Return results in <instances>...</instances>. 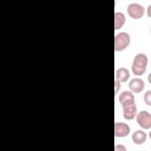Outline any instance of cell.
Returning <instances> with one entry per match:
<instances>
[{
  "mask_svg": "<svg viewBox=\"0 0 151 151\" xmlns=\"http://www.w3.org/2000/svg\"><path fill=\"white\" fill-rule=\"evenodd\" d=\"M146 14H147L149 18H151V5L147 6V8H146Z\"/></svg>",
  "mask_w": 151,
  "mask_h": 151,
  "instance_id": "9a60e30c",
  "label": "cell"
},
{
  "mask_svg": "<svg viewBox=\"0 0 151 151\" xmlns=\"http://www.w3.org/2000/svg\"><path fill=\"white\" fill-rule=\"evenodd\" d=\"M147 81L151 84V73H149V76H147Z\"/></svg>",
  "mask_w": 151,
  "mask_h": 151,
  "instance_id": "2e32d148",
  "label": "cell"
},
{
  "mask_svg": "<svg viewBox=\"0 0 151 151\" xmlns=\"http://www.w3.org/2000/svg\"><path fill=\"white\" fill-rule=\"evenodd\" d=\"M131 42L130 34L127 32H119L114 35V51L120 52L124 51Z\"/></svg>",
  "mask_w": 151,
  "mask_h": 151,
  "instance_id": "7a4b0ae2",
  "label": "cell"
},
{
  "mask_svg": "<svg viewBox=\"0 0 151 151\" xmlns=\"http://www.w3.org/2000/svg\"><path fill=\"white\" fill-rule=\"evenodd\" d=\"M123 107V117L126 119V120H132L133 118H136L138 111H137V106H136V103L133 104H127V105H124L122 106Z\"/></svg>",
  "mask_w": 151,
  "mask_h": 151,
  "instance_id": "52a82bcc",
  "label": "cell"
},
{
  "mask_svg": "<svg viewBox=\"0 0 151 151\" xmlns=\"http://www.w3.org/2000/svg\"><path fill=\"white\" fill-rule=\"evenodd\" d=\"M131 132L130 125L126 123H122V122H116L114 123V136L117 138H124L127 137Z\"/></svg>",
  "mask_w": 151,
  "mask_h": 151,
  "instance_id": "5b68a950",
  "label": "cell"
},
{
  "mask_svg": "<svg viewBox=\"0 0 151 151\" xmlns=\"http://www.w3.org/2000/svg\"><path fill=\"white\" fill-rule=\"evenodd\" d=\"M120 84H122V83H120L118 79H116V78H114V92H116V93H118V92H119Z\"/></svg>",
  "mask_w": 151,
  "mask_h": 151,
  "instance_id": "4fadbf2b",
  "label": "cell"
},
{
  "mask_svg": "<svg viewBox=\"0 0 151 151\" xmlns=\"http://www.w3.org/2000/svg\"><path fill=\"white\" fill-rule=\"evenodd\" d=\"M149 137H150V139H151V131L149 132Z\"/></svg>",
  "mask_w": 151,
  "mask_h": 151,
  "instance_id": "e0dca14e",
  "label": "cell"
},
{
  "mask_svg": "<svg viewBox=\"0 0 151 151\" xmlns=\"http://www.w3.org/2000/svg\"><path fill=\"white\" fill-rule=\"evenodd\" d=\"M114 151H126V147L122 144H116L114 145Z\"/></svg>",
  "mask_w": 151,
  "mask_h": 151,
  "instance_id": "5bb4252c",
  "label": "cell"
},
{
  "mask_svg": "<svg viewBox=\"0 0 151 151\" xmlns=\"http://www.w3.org/2000/svg\"><path fill=\"white\" fill-rule=\"evenodd\" d=\"M136 120L143 130H151V113L149 111L142 110L140 112H138L136 116Z\"/></svg>",
  "mask_w": 151,
  "mask_h": 151,
  "instance_id": "3957f363",
  "label": "cell"
},
{
  "mask_svg": "<svg viewBox=\"0 0 151 151\" xmlns=\"http://www.w3.org/2000/svg\"><path fill=\"white\" fill-rule=\"evenodd\" d=\"M126 11H127V14L132 19H136V20L137 19H140L145 14V12H146V9L144 8V6L140 5V4H138V2H131L127 6Z\"/></svg>",
  "mask_w": 151,
  "mask_h": 151,
  "instance_id": "277c9868",
  "label": "cell"
},
{
  "mask_svg": "<svg viewBox=\"0 0 151 151\" xmlns=\"http://www.w3.org/2000/svg\"><path fill=\"white\" fill-rule=\"evenodd\" d=\"M150 33H151V27H150Z\"/></svg>",
  "mask_w": 151,
  "mask_h": 151,
  "instance_id": "ac0fdd59",
  "label": "cell"
},
{
  "mask_svg": "<svg viewBox=\"0 0 151 151\" xmlns=\"http://www.w3.org/2000/svg\"><path fill=\"white\" fill-rule=\"evenodd\" d=\"M118 101L122 106L127 105V104H133V103H136V97H134L133 92L130 91V90L129 91H123L118 97Z\"/></svg>",
  "mask_w": 151,
  "mask_h": 151,
  "instance_id": "ba28073f",
  "label": "cell"
},
{
  "mask_svg": "<svg viewBox=\"0 0 151 151\" xmlns=\"http://www.w3.org/2000/svg\"><path fill=\"white\" fill-rule=\"evenodd\" d=\"M147 139V134L146 132L142 129V130H136L133 133H132V142L136 144V145H142L146 142Z\"/></svg>",
  "mask_w": 151,
  "mask_h": 151,
  "instance_id": "9c48e42d",
  "label": "cell"
},
{
  "mask_svg": "<svg viewBox=\"0 0 151 151\" xmlns=\"http://www.w3.org/2000/svg\"><path fill=\"white\" fill-rule=\"evenodd\" d=\"M147 63H149V59L145 53H137L132 61V67H131L132 73L134 76H143L146 71Z\"/></svg>",
  "mask_w": 151,
  "mask_h": 151,
  "instance_id": "6da1fadb",
  "label": "cell"
},
{
  "mask_svg": "<svg viewBox=\"0 0 151 151\" xmlns=\"http://www.w3.org/2000/svg\"><path fill=\"white\" fill-rule=\"evenodd\" d=\"M145 87V83L142 78L134 77L129 80V90L132 91L133 93H140Z\"/></svg>",
  "mask_w": 151,
  "mask_h": 151,
  "instance_id": "8992f818",
  "label": "cell"
},
{
  "mask_svg": "<svg viewBox=\"0 0 151 151\" xmlns=\"http://www.w3.org/2000/svg\"><path fill=\"white\" fill-rule=\"evenodd\" d=\"M144 103L147 106H151V90H147L144 93Z\"/></svg>",
  "mask_w": 151,
  "mask_h": 151,
  "instance_id": "7c38bea8",
  "label": "cell"
},
{
  "mask_svg": "<svg viewBox=\"0 0 151 151\" xmlns=\"http://www.w3.org/2000/svg\"><path fill=\"white\" fill-rule=\"evenodd\" d=\"M116 79H118L122 84L130 80V71L126 67H118L116 70Z\"/></svg>",
  "mask_w": 151,
  "mask_h": 151,
  "instance_id": "30bf717a",
  "label": "cell"
},
{
  "mask_svg": "<svg viewBox=\"0 0 151 151\" xmlns=\"http://www.w3.org/2000/svg\"><path fill=\"white\" fill-rule=\"evenodd\" d=\"M125 22H126V17H125V14H124L123 12L117 11V12L114 13V29H116V31L120 29V28L125 25Z\"/></svg>",
  "mask_w": 151,
  "mask_h": 151,
  "instance_id": "8fae6325",
  "label": "cell"
}]
</instances>
